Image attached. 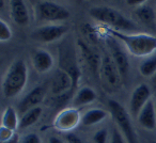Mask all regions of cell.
Wrapping results in <instances>:
<instances>
[{"mask_svg": "<svg viewBox=\"0 0 156 143\" xmlns=\"http://www.w3.org/2000/svg\"><path fill=\"white\" fill-rule=\"evenodd\" d=\"M135 18L140 23L142 26H145L150 29H156V14L154 10L149 5H141L135 10Z\"/></svg>", "mask_w": 156, "mask_h": 143, "instance_id": "2e32d148", "label": "cell"}, {"mask_svg": "<svg viewBox=\"0 0 156 143\" xmlns=\"http://www.w3.org/2000/svg\"><path fill=\"white\" fill-rule=\"evenodd\" d=\"M96 99V93L93 89L89 87H83L79 89L73 98V105L75 107H81L91 104Z\"/></svg>", "mask_w": 156, "mask_h": 143, "instance_id": "d6986e66", "label": "cell"}, {"mask_svg": "<svg viewBox=\"0 0 156 143\" xmlns=\"http://www.w3.org/2000/svg\"><path fill=\"white\" fill-rule=\"evenodd\" d=\"M108 33L124 44L127 51L135 57H150L156 51V37L145 33H126L108 28Z\"/></svg>", "mask_w": 156, "mask_h": 143, "instance_id": "6da1fadb", "label": "cell"}, {"mask_svg": "<svg viewBox=\"0 0 156 143\" xmlns=\"http://www.w3.org/2000/svg\"><path fill=\"white\" fill-rule=\"evenodd\" d=\"M152 143H156V141H153V142H152Z\"/></svg>", "mask_w": 156, "mask_h": 143, "instance_id": "836d02e7", "label": "cell"}, {"mask_svg": "<svg viewBox=\"0 0 156 143\" xmlns=\"http://www.w3.org/2000/svg\"><path fill=\"white\" fill-rule=\"evenodd\" d=\"M65 140H66L67 143H83V141L77 134H72V132L65 134Z\"/></svg>", "mask_w": 156, "mask_h": 143, "instance_id": "83f0119b", "label": "cell"}, {"mask_svg": "<svg viewBox=\"0 0 156 143\" xmlns=\"http://www.w3.org/2000/svg\"><path fill=\"white\" fill-rule=\"evenodd\" d=\"M47 93L46 85H37L34 89H32L18 104V111L24 114L28 110L35 107H39V105L44 100Z\"/></svg>", "mask_w": 156, "mask_h": 143, "instance_id": "8fae6325", "label": "cell"}, {"mask_svg": "<svg viewBox=\"0 0 156 143\" xmlns=\"http://www.w3.org/2000/svg\"><path fill=\"white\" fill-rule=\"evenodd\" d=\"M109 111L117 124L118 128L121 130L123 136L126 138L128 143H137V137L129 119V114L123 106L117 100L110 99L108 102Z\"/></svg>", "mask_w": 156, "mask_h": 143, "instance_id": "277c9868", "label": "cell"}, {"mask_svg": "<svg viewBox=\"0 0 156 143\" xmlns=\"http://www.w3.org/2000/svg\"><path fill=\"white\" fill-rule=\"evenodd\" d=\"M31 62L34 69L40 74H45L54 66V58L44 49H35L31 54Z\"/></svg>", "mask_w": 156, "mask_h": 143, "instance_id": "7c38bea8", "label": "cell"}, {"mask_svg": "<svg viewBox=\"0 0 156 143\" xmlns=\"http://www.w3.org/2000/svg\"><path fill=\"white\" fill-rule=\"evenodd\" d=\"M107 45L109 47L111 54V58L115 61V65L118 66L120 74H121L122 79H124L125 77H127L128 71H129V62H128V58L126 52L122 49L121 46L118 44L117 39H115L113 37H108L106 40Z\"/></svg>", "mask_w": 156, "mask_h": 143, "instance_id": "52a82bcc", "label": "cell"}, {"mask_svg": "<svg viewBox=\"0 0 156 143\" xmlns=\"http://www.w3.org/2000/svg\"><path fill=\"white\" fill-rule=\"evenodd\" d=\"M14 134H15L14 131H12V130H10V129H7V128L1 127L0 128V142L9 140V139H11Z\"/></svg>", "mask_w": 156, "mask_h": 143, "instance_id": "4316f807", "label": "cell"}, {"mask_svg": "<svg viewBox=\"0 0 156 143\" xmlns=\"http://www.w3.org/2000/svg\"><path fill=\"white\" fill-rule=\"evenodd\" d=\"M151 97V90L144 83L139 85L133 91L129 100V110L134 117H138L141 109L145 106Z\"/></svg>", "mask_w": 156, "mask_h": 143, "instance_id": "30bf717a", "label": "cell"}, {"mask_svg": "<svg viewBox=\"0 0 156 143\" xmlns=\"http://www.w3.org/2000/svg\"><path fill=\"white\" fill-rule=\"evenodd\" d=\"M138 123L140 124L141 127L147 130H154L156 128V109H155V103L152 99L145 104V106L141 109L139 112L138 117Z\"/></svg>", "mask_w": 156, "mask_h": 143, "instance_id": "4fadbf2b", "label": "cell"}, {"mask_svg": "<svg viewBox=\"0 0 156 143\" xmlns=\"http://www.w3.org/2000/svg\"><path fill=\"white\" fill-rule=\"evenodd\" d=\"M69 28L64 25H46L35 29L31 37L42 43H51L61 39L67 32Z\"/></svg>", "mask_w": 156, "mask_h": 143, "instance_id": "8992f818", "label": "cell"}, {"mask_svg": "<svg viewBox=\"0 0 156 143\" xmlns=\"http://www.w3.org/2000/svg\"><path fill=\"white\" fill-rule=\"evenodd\" d=\"M28 80V68L23 60H16L9 66L2 79V94L5 98H13L24 90Z\"/></svg>", "mask_w": 156, "mask_h": 143, "instance_id": "7a4b0ae2", "label": "cell"}, {"mask_svg": "<svg viewBox=\"0 0 156 143\" xmlns=\"http://www.w3.org/2000/svg\"><path fill=\"white\" fill-rule=\"evenodd\" d=\"M155 109H156V103H155Z\"/></svg>", "mask_w": 156, "mask_h": 143, "instance_id": "e575fe53", "label": "cell"}, {"mask_svg": "<svg viewBox=\"0 0 156 143\" xmlns=\"http://www.w3.org/2000/svg\"><path fill=\"white\" fill-rule=\"evenodd\" d=\"M79 120V114L74 109H67V110L61 112V114L57 117V128L60 129H69L77 124Z\"/></svg>", "mask_w": 156, "mask_h": 143, "instance_id": "e0dca14e", "label": "cell"}, {"mask_svg": "<svg viewBox=\"0 0 156 143\" xmlns=\"http://www.w3.org/2000/svg\"><path fill=\"white\" fill-rule=\"evenodd\" d=\"M77 45L79 47L81 56L85 59L87 65L90 67V69L93 72L94 74H98V71L101 69V64H102V60H101L100 56L88 44H86L81 40H78Z\"/></svg>", "mask_w": 156, "mask_h": 143, "instance_id": "5bb4252c", "label": "cell"}, {"mask_svg": "<svg viewBox=\"0 0 156 143\" xmlns=\"http://www.w3.org/2000/svg\"><path fill=\"white\" fill-rule=\"evenodd\" d=\"M0 143H20V136L17 134H15L11 139L7 141H3V142H0Z\"/></svg>", "mask_w": 156, "mask_h": 143, "instance_id": "f546056e", "label": "cell"}, {"mask_svg": "<svg viewBox=\"0 0 156 143\" xmlns=\"http://www.w3.org/2000/svg\"><path fill=\"white\" fill-rule=\"evenodd\" d=\"M11 17L18 26H27L29 24V12L24 0H11L10 1Z\"/></svg>", "mask_w": 156, "mask_h": 143, "instance_id": "9a60e30c", "label": "cell"}, {"mask_svg": "<svg viewBox=\"0 0 156 143\" xmlns=\"http://www.w3.org/2000/svg\"><path fill=\"white\" fill-rule=\"evenodd\" d=\"M20 143H42V140L37 134L31 132V134H26V136L20 140Z\"/></svg>", "mask_w": 156, "mask_h": 143, "instance_id": "484cf974", "label": "cell"}, {"mask_svg": "<svg viewBox=\"0 0 156 143\" xmlns=\"http://www.w3.org/2000/svg\"><path fill=\"white\" fill-rule=\"evenodd\" d=\"M74 90L73 79L64 68H59L54 74L50 83V91L55 96L66 94Z\"/></svg>", "mask_w": 156, "mask_h": 143, "instance_id": "9c48e42d", "label": "cell"}, {"mask_svg": "<svg viewBox=\"0 0 156 143\" xmlns=\"http://www.w3.org/2000/svg\"><path fill=\"white\" fill-rule=\"evenodd\" d=\"M108 115V112L103 109L100 108H94L88 110L85 114L81 117V123L83 126H92L95 124L101 123L102 121H104Z\"/></svg>", "mask_w": 156, "mask_h": 143, "instance_id": "ffe728a7", "label": "cell"}, {"mask_svg": "<svg viewBox=\"0 0 156 143\" xmlns=\"http://www.w3.org/2000/svg\"><path fill=\"white\" fill-rule=\"evenodd\" d=\"M139 72L144 77L154 76L156 73V54H152L143 60L139 65Z\"/></svg>", "mask_w": 156, "mask_h": 143, "instance_id": "7402d4cb", "label": "cell"}, {"mask_svg": "<svg viewBox=\"0 0 156 143\" xmlns=\"http://www.w3.org/2000/svg\"><path fill=\"white\" fill-rule=\"evenodd\" d=\"M1 127L10 129L14 132L17 129V127H20L17 112L13 107L9 106L3 110L2 115H1Z\"/></svg>", "mask_w": 156, "mask_h": 143, "instance_id": "ac0fdd59", "label": "cell"}, {"mask_svg": "<svg viewBox=\"0 0 156 143\" xmlns=\"http://www.w3.org/2000/svg\"><path fill=\"white\" fill-rule=\"evenodd\" d=\"M125 1L130 7H141L144 5V2H147V0H125Z\"/></svg>", "mask_w": 156, "mask_h": 143, "instance_id": "f1b7e54d", "label": "cell"}, {"mask_svg": "<svg viewBox=\"0 0 156 143\" xmlns=\"http://www.w3.org/2000/svg\"><path fill=\"white\" fill-rule=\"evenodd\" d=\"M79 1H80V0H79Z\"/></svg>", "mask_w": 156, "mask_h": 143, "instance_id": "d590c367", "label": "cell"}, {"mask_svg": "<svg viewBox=\"0 0 156 143\" xmlns=\"http://www.w3.org/2000/svg\"><path fill=\"white\" fill-rule=\"evenodd\" d=\"M101 76L103 80L106 82L107 85L110 88H118L121 83L122 77L120 74L118 66L115 65V61L112 60L111 56H105L102 59V64H101Z\"/></svg>", "mask_w": 156, "mask_h": 143, "instance_id": "ba28073f", "label": "cell"}, {"mask_svg": "<svg viewBox=\"0 0 156 143\" xmlns=\"http://www.w3.org/2000/svg\"><path fill=\"white\" fill-rule=\"evenodd\" d=\"M110 143H125L124 142V137L121 130L118 127H115L111 131L110 137Z\"/></svg>", "mask_w": 156, "mask_h": 143, "instance_id": "d4e9b609", "label": "cell"}, {"mask_svg": "<svg viewBox=\"0 0 156 143\" xmlns=\"http://www.w3.org/2000/svg\"><path fill=\"white\" fill-rule=\"evenodd\" d=\"M93 141L95 143H107V141H108V131H107V129L103 128V129L98 130L94 134Z\"/></svg>", "mask_w": 156, "mask_h": 143, "instance_id": "cb8c5ba5", "label": "cell"}, {"mask_svg": "<svg viewBox=\"0 0 156 143\" xmlns=\"http://www.w3.org/2000/svg\"><path fill=\"white\" fill-rule=\"evenodd\" d=\"M0 9H3V0H0Z\"/></svg>", "mask_w": 156, "mask_h": 143, "instance_id": "1f68e13d", "label": "cell"}, {"mask_svg": "<svg viewBox=\"0 0 156 143\" xmlns=\"http://www.w3.org/2000/svg\"><path fill=\"white\" fill-rule=\"evenodd\" d=\"M153 80L156 82V73H155V74H154V76H153Z\"/></svg>", "mask_w": 156, "mask_h": 143, "instance_id": "d6a6232c", "label": "cell"}, {"mask_svg": "<svg viewBox=\"0 0 156 143\" xmlns=\"http://www.w3.org/2000/svg\"><path fill=\"white\" fill-rule=\"evenodd\" d=\"M12 37V30L10 26L5 22L0 20V41L1 42H8Z\"/></svg>", "mask_w": 156, "mask_h": 143, "instance_id": "603a6c76", "label": "cell"}, {"mask_svg": "<svg viewBox=\"0 0 156 143\" xmlns=\"http://www.w3.org/2000/svg\"><path fill=\"white\" fill-rule=\"evenodd\" d=\"M48 142L49 143H67V142H65L64 140H62V139H60V138H57V137H50Z\"/></svg>", "mask_w": 156, "mask_h": 143, "instance_id": "4dcf8cb0", "label": "cell"}, {"mask_svg": "<svg viewBox=\"0 0 156 143\" xmlns=\"http://www.w3.org/2000/svg\"><path fill=\"white\" fill-rule=\"evenodd\" d=\"M37 19L47 23L62 22L69 17V11L66 8L52 1H41L37 5Z\"/></svg>", "mask_w": 156, "mask_h": 143, "instance_id": "5b68a950", "label": "cell"}, {"mask_svg": "<svg viewBox=\"0 0 156 143\" xmlns=\"http://www.w3.org/2000/svg\"><path fill=\"white\" fill-rule=\"evenodd\" d=\"M42 112H43V109L40 106L32 108L27 111V112H25L20 120V128L24 129V128H28L31 125H34L39 121L40 117H41Z\"/></svg>", "mask_w": 156, "mask_h": 143, "instance_id": "44dd1931", "label": "cell"}, {"mask_svg": "<svg viewBox=\"0 0 156 143\" xmlns=\"http://www.w3.org/2000/svg\"><path fill=\"white\" fill-rule=\"evenodd\" d=\"M89 14L95 20L107 25L111 29L122 32H132L136 30V25L133 20L120 13L118 10L109 7H93L90 9Z\"/></svg>", "mask_w": 156, "mask_h": 143, "instance_id": "3957f363", "label": "cell"}]
</instances>
